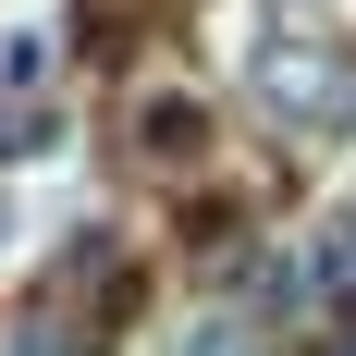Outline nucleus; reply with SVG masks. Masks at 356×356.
I'll return each instance as SVG.
<instances>
[{"instance_id": "obj_5", "label": "nucleus", "mask_w": 356, "mask_h": 356, "mask_svg": "<svg viewBox=\"0 0 356 356\" xmlns=\"http://www.w3.org/2000/svg\"><path fill=\"white\" fill-rule=\"evenodd\" d=\"M13 234H25V184H0V246H13Z\"/></svg>"}, {"instance_id": "obj_1", "label": "nucleus", "mask_w": 356, "mask_h": 356, "mask_svg": "<svg viewBox=\"0 0 356 356\" xmlns=\"http://www.w3.org/2000/svg\"><path fill=\"white\" fill-rule=\"evenodd\" d=\"M307 295H320V307H356V209H332L320 234H307Z\"/></svg>"}, {"instance_id": "obj_4", "label": "nucleus", "mask_w": 356, "mask_h": 356, "mask_svg": "<svg viewBox=\"0 0 356 356\" xmlns=\"http://www.w3.org/2000/svg\"><path fill=\"white\" fill-rule=\"evenodd\" d=\"M184 356H246V332H234V320H197V344H184Z\"/></svg>"}, {"instance_id": "obj_3", "label": "nucleus", "mask_w": 356, "mask_h": 356, "mask_svg": "<svg viewBox=\"0 0 356 356\" xmlns=\"http://www.w3.org/2000/svg\"><path fill=\"white\" fill-rule=\"evenodd\" d=\"M136 136H160V147H197V99H136Z\"/></svg>"}, {"instance_id": "obj_2", "label": "nucleus", "mask_w": 356, "mask_h": 356, "mask_svg": "<svg viewBox=\"0 0 356 356\" xmlns=\"http://www.w3.org/2000/svg\"><path fill=\"white\" fill-rule=\"evenodd\" d=\"M49 74V25H0V86H37Z\"/></svg>"}]
</instances>
